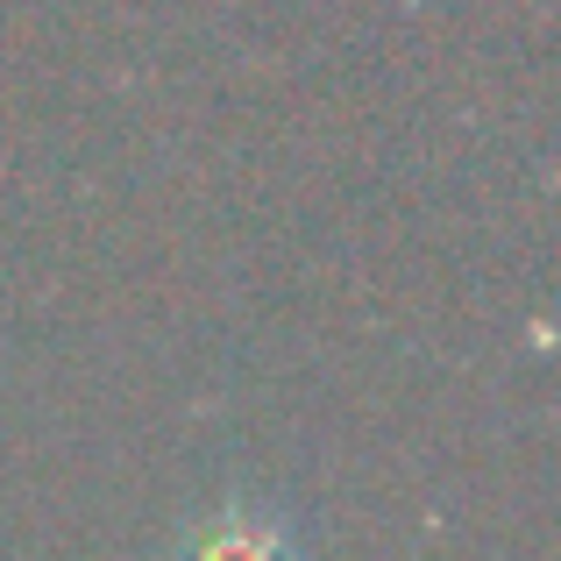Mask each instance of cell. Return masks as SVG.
Returning <instances> with one entry per match:
<instances>
[{
    "instance_id": "cell-1",
    "label": "cell",
    "mask_w": 561,
    "mask_h": 561,
    "mask_svg": "<svg viewBox=\"0 0 561 561\" xmlns=\"http://www.w3.org/2000/svg\"><path fill=\"white\" fill-rule=\"evenodd\" d=\"M164 561H306V548L271 497H220L171 540Z\"/></svg>"
}]
</instances>
